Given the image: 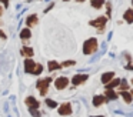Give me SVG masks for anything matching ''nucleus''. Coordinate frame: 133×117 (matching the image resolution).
<instances>
[{
  "label": "nucleus",
  "instance_id": "34",
  "mask_svg": "<svg viewBox=\"0 0 133 117\" xmlns=\"http://www.w3.org/2000/svg\"><path fill=\"white\" fill-rule=\"evenodd\" d=\"M62 2H70V0H62Z\"/></svg>",
  "mask_w": 133,
  "mask_h": 117
},
{
  "label": "nucleus",
  "instance_id": "30",
  "mask_svg": "<svg viewBox=\"0 0 133 117\" xmlns=\"http://www.w3.org/2000/svg\"><path fill=\"white\" fill-rule=\"evenodd\" d=\"M3 11H4V9L2 7V6H0V17H2V14H3Z\"/></svg>",
  "mask_w": 133,
  "mask_h": 117
},
{
  "label": "nucleus",
  "instance_id": "9",
  "mask_svg": "<svg viewBox=\"0 0 133 117\" xmlns=\"http://www.w3.org/2000/svg\"><path fill=\"white\" fill-rule=\"evenodd\" d=\"M107 101H109V100L106 99L104 94H96V96L93 97V100H92V103H93L95 107H99V106H102L103 103H107Z\"/></svg>",
  "mask_w": 133,
  "mask_h": 117
},
{
  "label": "nucleus",
  "instance_id": "13",
  "mask_svg": "<svg viewBox=\"0 0 133 117\" xmlns=\"http://www.w3.org/2000/svg\"><path fill=\"white\" fill-rule=\"evenodd\" d=\"M104 96H106L107 100H117L119 99V94L115 91V88H106V91H104Z\"/></svg>",
  "mask_w": 133,
  "mask_h": 117
},
{
  "label": "nucleus",
  "instance_id": "10",
  "mask_svg": "<svg viewBox=\"0 0 133 117\" xmlns=\"http://www.w3.org/2000/svg\"><path fill=\"white\" fill-rule=\"evenodd\" d=\"M39 23V17L37 14H29L26 19V27H33Z\"/></svg>",
  "mask_w": 133,
  "mask_h": 117
},
{
  "label": "nucleus",
  "instance_id": "22",
  "mask_svg": "<svg viewBox=\"0 0 133 117\" xmlns=\"http://www.w3.org/2000/svg\"><path fill=\"white\" fill-rule=\"evenodd\" d=\"M44 103H46V106L49 108H57V101H56V100H52V99H46L44 100Z\"/></svg>",
  "mask_w": 133,
  "mask_h": 117
},
{
  "label": "nucleus",
  "instance_id": "14",
  "mask_svg": "<svg viewBox=\"0 0 133 117\" xmlns=\"http://www.w3.org/2000/svg\"><path fill=\"white\" fill-rule=\"evenodd\" d=\"M120 97L123 99L124 103H127V104H130V103L133 101V96L130 94L129 90H122V91H120Z\"/></svg>",
  "mask_w": 133,
  "mask_h": 117
},
{
  "label": "nucleus",
  "instance_id": "15",
  "mask_svg": "<svg viewBox=\"0 0 133 117\" xmlns=\"http://www.w3.org/2000/svg\"><path fill=\"white\" fill-rule=\"evenodd\" d=\"M120 80H122V79H119V77H113V79L110 80L107 84H104V88H116V87H119V84H120Z\"/></svg>",
  "mask_w": 133,
  "mask_h": 117
},
{
  "label": "nucleus",
  "instance_id": "6",
  "mask_svg": "<svg viewBox=\"0 0 133 117\" xmlns=\"http://www.w3.org/2000/svg\"><path fill=\"white\" fill-rule=\"evenodd\" d=\"M89 79V74H84V73H82V74H75V76L72 77V80H70V81H72V84L75 86H80V84H83L84 81H86V80Z\"/></svg>",
  "mask_w": 133,
  "mask_h": 117
},
{
  "label": "nucleus",
  "instance_id": "25",
  "mask_svg": "<svg viewBox=\"0 0 133 117\" xmlns=\"http://www.w3.org/2000/svg\"><path fill=\"white\" fill-rule=\"evenodd\" d=\"M29 111L32 113L33 117H42V116H40V111H39V108H29Z\"/></svg>",
  "mask_w": 133,
  "mask_h": 117
},
{
  "label": "nucleus",
  "instance_id": "35",
  "mask_svg": "<svg viewBox=\"0 0 133 117\" xmlns=\"http://www.w3.org/2000/svg\"><path fill=\"white\" fill-rule=\"evenodd\" d=\"M27 2H32V0H27Z\"/></svg>",
  "mask_w": 133,
  "mask_h": 117
},
{
  "label": "nucleus",
  "instance_id": "24",
  "mask_svg": "<svg viewBox=\"0 0 133 117\" xmlns=\"http://www.w3.org/2000/svg\"><path fill=\"white\" fill-rule=\"evenodd\" d=\"M104 4H106V9H107L106 16H107V19H110V17H112V3H110V2H106Z\"/></svg>",
  "mask_w": 133,
  "mask_h": 117
},
{
  "label": "nucleus",
  "instance_id": "7",
  "mask_svg": "<svg viewBox=\"0 0 133 117\" xmlns=\"http://www.w3.org/2000/svg\"><path fill=\"white\" fill-rule=\"evenodd\" d=\"M24 104L27 106V108H39L40 107V101L33 96L26 97V99H24Z\"/></svg>",
  "mask_w": 133,
  "mask_h": 117
},
{
  "label": "nucleus",
  "instance_id": "5",
  "mask_svg": "<svg viewBox=\"0 0 133 117\" xmlns=\"http://www.w3.org/2000/svg\"><path fill=\"white\" fill-rule=\"evenodd\" d=\"M57 108H59V114L60 116H70V114L73 113V108H72V104H70L69 101H66V103H63V104H60V106H57Z\"/></svg>",
  "mask_w": 133,
  "mask_h": 117
},
{
  "label": "nucleus",
  "instance_id": "18",
  "mask_svg": "<svg viewBox=\"0 0 133 117\" xmlns=\"http://www.w3.org/2000/svg\"><path fill=\"white\" fill-rule=\"evenodd\" d=\"M20 53H22V56H23V57H33V56H35V50H33L32 47H27V46L22 49Z\"/></svg>",
  "mask_w": 133,
  "mask_h": 117
},
{
  "label": "nucleus",
  "instance_id": "31",
  "mask_svg": "<svg viewBox=\"0 0 133 117\" xmlns=\"http://www.w3.org/2000/svg\"><path fill=\"white\" fill-rule=\"evenodd\" d=\"M77 3H83V2H86V0H76Z\"/></svg>",
  "mask_w": 133,
  "mask_h": 117
},
{
  "label": "nucleus",
  "instance_id": "3",
  "mask_svg": "<svg viewBox=\"0 0 133 117\" xmlns=\"http://www.w3.org/2000/svg\"><path fill=\"white\" fill-rule=\"evenodd\" d=\"M69 83H70L69 77L59 76L57 79H55V87L57 88V90H63V88H66L67 86H69Z\"/></svg>",
  "mask_w": 133,
  "mask_h": 117
},
{
  "label": "nucleus",
  "instance_id": "33",
  "mask_svg": "<svg viewBox=\"0 0 133 117\" xmlns=\"http://www.w3.org/2000/svg\"><path fill=\"white\" fill-rule=\"evenodd\" d=\"M130 94H132V96H133V88H132V90H130Z\"/></svg>",
  "mask_w": 133,
  "mask_h": 117
},
{
  "label": "nucleus",
  "instance_id": "29",
  "mask_svg": "<svg viewBox=\"0 0 133 117\" xmlns=\"http://www.w3.org/2000/svg\"><path fill=\"white\" fill-rule=\"evenodd\" d=\"M0 37H2V39L3 40H6L7 39V36H6V33H4L3 30H2V29H0Z\"/></svg>",
  "mask_w": 133,
  "mask_h": 117
},
{
  "label": "nucleus",
  "instance_id": "16",
  "mask_svg": "<svg viewBox=\"0 0 133 117\" xmlns=\"http://www.w3.org/2000/svg\"><path fill=\"white\" fill-rule=\"evenodd\" d=\"M123 19L126 23H129V24H132L133 23V9H127L126 11L123 13Z\"/></svg>",
  "mask_w": 133,
  "mask_h": 117
},
{
  "label": "nucleus",
  "instance_id": "20",
  "mask_svg": "<svg viewBox=\"0 0 133 117\" xmlns=\"http://www.w3.org/2000/svg\"><path fill=\"white\" fill-rule=\"evenodd\" d=\"M42 73H43V66H42L40 63H36V66H35V68H33L32 74H33V76H40Z\"/></svg>",
  "mask_w": 133,
  "mask_h": 117
},
{
  "label": "nucleus",
  "instance_id": "27",
  "mask_svg": "<svg viewBox=\"0 0 133 117\" xmlns=\"http://www.w3.org/2000/svg\"><path fill=\"white\" fill-rule=\"evenodd\" d=\"M124 68H126V70H133V63H132V61H129L126 66H124Z\"/></svg>",
  "mask_w": 133,
  "mask_h": 117
},
{
  "label": "nucleus",
  "instance_id": "36",
  "mask_svg": "<svg viewBox=\"0 0 133 117\" xmlns=\"http://www.w3.org/2000/svg\"><path fill=\"white\" fill-rule=\"evenodd\" d=\"M132 4H133V0H132Z\"/></svg>",
  "mask_w": 133,
  "mask_h": 117
},
{
  "label": "nucleus",
  "instance_id": "12",
  "mask_svg": "<svg viewBox=\"0 0 133 117\" xmlns=\"http://www.w3.org/2000/svg\"><path fill=\"white\" fill-rule=\"evenodd\" d=\"M19 37H20L22 40H29L30 37H32V30H30V27H23L20 30V33H19Z\"/></svg>",
  "mask_w": 133,
  "mask_h": 117
},
{
  "label": "nucleus",
  "instance_id": "1",
  "mask_svg": "<svg viewBox=\"0 0 133 117\" xmlns=\"http://www.w3.org/2000/svg\"><path fill=\"white\" fill-rule=\"evenodd\" d=\"M97 49H99V42L96 37H90V39H87L83 43V54H86V56H90V54L96 53Z\"/></svg>",
  "mask_w": 133,
  "mask_h": 117
},
{
  "label": "nucleus",
  "instance_id": "2",
  "mask_svg": "<svg viewBox=\"0 0 133 117\" xmlns=\"http://www.w3.org/2000/svg\"><path fill=\"white\" fill-rule=\"evenodd\" d=\"M53 81L52 77H44V79H39L36 83V88L39 90L40 96H46L47 91H49V84Z\"/></svg>",
  "mask_w": 133,
  "mask_h": 117
},
{
  "label": "nucleus",
  "instance_id": "17",
  "mask_svg": "<svg viewBox=\"0 0 133 117\" xmlns=\"http://www.w3.org/2000/svg\"><path fill=\"white\" fill-rule=\"evenodd\" d=\"M60 68H62V64H59V63L55 61V60H50V61L47 63V70H49V71L60 70Z\"/></svg>",
  "mask_w": 133,
  "mask_h": 117
},
{
  "label": "nucleus",
  "instance_id": "11",
  "mask_svg": "<svg viewBox=\"0 0 133 117\" xmlns=\"http://www.w3.org/2000/svg\"><path fill=\"white\" fill-rule=\"evenodd\" d=\"M115 76H116V73H115V71H106V73H103V74H102L100 81L103 83V84H107V83H109V81H110V80H112Z\"/></svg>",
  "mask_w": 133,
  "mask_h": 117
},
{
  "label": "nucleus",
  "instance_id": "32",
  "mask_svg": "<svg viewBox=\"0 0 133 117\" xmlns=\"http://www.w3.org/2000/svg\"><path fill=\"white\" fill-rule=\"evenodd\" d=\"M90 117H106V116H90Z\"/></svg>",
  "mask_w": 133,
  "mask_h": 117
},
{
  "label": "nucleus",
  "instance_id": "4",
  "mask_svg": "<svg viewBox=\"0 0 133 117\" xmlns=\"http://www.w3.org/2000/svg\"><path fill=\"white\" fill-rule=\"evenodd\" d=\"M107 23V16H100V17H96L95 20H90L89 24L93 26L96 29H103Z\"/></svg>",
  "mask_w": 133,
  "mask_h": 117
},
{
  "label": "nucleus",
  "instance_id": "21",
  "mask_svg": "<svg viewBox=\"0 0 133 117\" xmlns=\"http://www.w3.org/2000/svg\"><path fill=\"white\" fill-rule=\"evenodd\" d=\"M129 88H130V86H129V83H127V80L126 79H122L120 80V84H119V91L129 90Z\"/></svg>",
  "mask_w": 133,
  "mask_h": 117
},
{
  "label": "nucleus",
  "instance_id": "26",
  "mask_svg": "<svg viewBox=\"0 0 133 117\" xmlns=\"http://www.w3.org/2000/svg\"><path fill=\"white\" fill-rule=\"evenodd\" d=\"M53 7H55V3H53V2H52V3H50V4H49V6H47V7H46V9H44V10H43V13H47V11H50V10H52V9H53Z\"/></svg>",
  "mask_w": 133,
  "mask_h": 117
},
{
  "label": "nucleus",
  "instance_id": "19",
  "mask_svg": "<svg viewBox=\"0 0 133 117\" xmlns=\"http://www.w3.org/2000/svg\"><path fill=\"white\" fill-rule=\"evenodd\" d=\"M106 3V0H90V6L93 9H102Z\"/></svg>",
  "mask_w": 133,
  "mask_h": 117
},
{
  "label": "nucleus",
  "instance_id": "28",
  "mask_svg": "<svg viewBox=\"0 0 133 117\" xmlns=\"http://www.w3.org/2000/svg\"><path fill=\"white\" fill-rule=\"evenodd\" d=\"M9 2H10V0H0V3H2L4 7H9Z\"/></svg>",
  "mask_w": 133,
  "mask_h": 117
},
{
  "label": "nucleus",
  "instance_id": "8",
  "mask_svg": "<svg viewBox=\"0 0 133 117\" xmlns=\"http://www.w3.org/2000/svg\"><path fill=\"white\" fill-rule=\"evenodd\" d=\"M35 66H36V61H33V60H32V57H26V59H24V63H23L24 73L32 74L33 68H35Z\"/></svg>",
  "mask_w": 133,
  "mask_h": 117
},
{
  "label": "nucleus",
  "instance_id": "23",
  "mask_svg": "<svg viewBox=\"0 0 133 117\" xmlns=\"http://www.w3.org/2000/svg\"><path fill=\"white\" fill-rule=\"evenodd\" d=\"M76 61L75 60H64L63 63H62V67H72V66H75Z\"/></svg>",
  "mask_w": 133,
  "mask_h": 117
}]
</instances>
